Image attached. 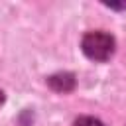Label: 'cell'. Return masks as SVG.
<instances>
[{
  "instance_id": "obj_1",
  "label": "cell",
  "mask_w": 126,
  "mask_h": 126,
  "mask_svg": "<svg viewBox=\"0 0 126 126\" xmlns=\"http://www.w3.org/2000/svg\"><path fill=\"white\" fill-rule=\"evenodd\" d=\"M83 53L93 61H106L114 53V37L106 32H89L81 41Z\"/></svg>"
},
{
  "instance_id": "obj_2",
  "label": "cell",
  "mask_w": 126,
  "mask_h": 126,
  "mask_svg": "<svg viewBox=\"0 0 126 126\" xmlns=\"http://www.w3.org/2000/svg\"><path fill=\"white\" fill-rule=\"evenodd\" d=\"M49 87L57 93H67L75 87V77L71 73H57V75L49 77Z\"/></svg>"
},
{
  "instance_id": "obj_3",
  "label": "cell",
  "mask_w": 126,
  "mask_h": 126,
  "mask_svg": "<svg viewBox=\"0 0 126 126\" xmlns=\"http://www.w3.org/2000/svg\"><path fill=\"white\" fill-rule=\"evenodd\" d=\"M73 126H104V124L100 120L93 118V116H81V118H77L73 122Z\"/></svg>"
},
{
  "instance_id": "obj_4",
  "label": "cell",
  "mask_w": 126,
  "mask_h": 126,
  "mask_svg": "<svg viewBox=\"0 0 126 126\" xmlns=\"http://www.w3.org/2000/svg\"><path fill=\"white\" fill-rule=\"evenodd\" d=\"M2 104H4V93L0 91V106H2Z\"/></svg>"
}]
</instances>
